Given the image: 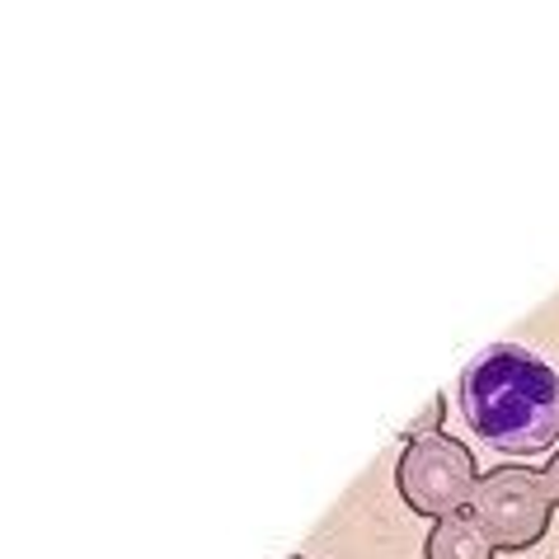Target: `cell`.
Returning <instances> with one entry per match:
<instances>
[{
	"instance_id": "cell-1",
	"label": "cell",
	"mask_w": 559,
	"mask_h": 559,
	"mask_svg": "<svg viewBox=\"0 0 559 559\" xmlns=\"http://www.w3.org/2000/svg\"><path fill=\"white\" fill-rule=\"evenodd\" d=\"M461 414L489 447L536 456L559 442V371L518 344H493L461 371Z\"/></svg>"
},
{
	"instance_id": "cell-2",
	"label": "cell",
	"mask_w": 559,
	"mask_h": 559,
	"mask_svg": "<svg viewBox=\"0 0 559 559\" xmlns=\"http://www.w3.org/2000/svg\"><path fill=\"white\" fill-rule=\"evenodd\" d=\"M479 485L475 456L461 438H447V432H432V438L405 442V452L395 461V489L405 499L409 512L428 522H447L456 512L471 508Z\"/></svg>"
},
{
	"instance_id": "cell-3",
	"label": "cell",
	"mask_w": 559,
	"mask_h": 559,
	"mask_svg": "<svg viewBox=\"0 0 559 559\" xmlns=\"http://www.w3.org/2000/svg\"><path fill=\"white\" fill-rule=\"evenodd\" d=\"M550 512L555 499L546 489V475L532 471V465H493V471L479 475L471 499V518L485 526L503 555L540 546L550 532Z\"/></svg>"
},
{
	"instance_id": "cell-4",
	"label": "cell",
	"mask_w": 559,
	"mask_h": 559,
	"mask_svg": "<svg viewBox=\"0 0 559 559\" xmlns=\"http://www.w3.org/2000/svg\"><path fill=\"white\" fill-rule=\"evenodd\" d=\"M424 559H499V546L471 512H456L447 522H432V532L424 536Z\"/></svg>"
},
{
	"instance_id": "cell-5",
	"label": "cell",
	"mask_w": 559,
	"mask_h": 559,
	"mask_svg": "<svg viewBox=\"0 0 559 559\" xmlns=\"http://www.w3.org/2000/svg\"><path fill=\"white\" fill-rule=\"evenodd\" d=\"M442 418H447V395H432L428 400V409L424 414H414L405 428H400V438L405 442H418V438H432V432L442 428Z\"/></svg>"
},
{
	"instance_id": "cell-6",
	"label": "cell",
	"mask_w": 559,
	"mask_h": 559,
	"mask_svg": "<svg viewBox=\"0 0 559 559\" xmlns=\"http://www.w3.org/2000/svg\"><path fill=\"white\" fill-rule=\"evenodd\" d=\"M540 475H546V489H550V499H555V508H559V452L540 465Z\"/></svg>"
},
{
	"instance_id": "cell-7",
	"label": "cell",
	"mask_w": 559,
	"mask_h": 559,
	"mask_svg": "<svg viewBox=\"0 0 559 559\" xmlns=\"http://www.w3.org/2000/svg\"><path fill=\"white\" fill-rule=\"evenodd\" d=\"M292 559H306V555H292Z\"/></svg>"
}]
</instances>
